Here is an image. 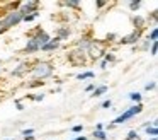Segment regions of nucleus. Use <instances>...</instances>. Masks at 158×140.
Instances as JSON below:
<instances>
[{"mask_svg": "<svg viewBox=\"0 0 158 140\" xmlns=\"http://www.w3.org/2000/svg\"><path fill=\"white\" fill-rule=\"evenodd\" d=\"M29 72H31L34 80H44V79H48L53 75L55 65H53L51 61H36V63L29 68Z\"/></svg>", "mask_w": 158, "mask_h": 140, "instance_id": "f257e3e1", "label": "nucleus"}, {"mask_svg": "<svg viewBox=\"0 0 158 140\" xmlns=\"http://www.w3.org/2000/svg\"><path fill=\"white\" fill-rule=\"evenodd\" d=\"M143 111V104H134V106H131L129 109H126L124 113H121L119 116H117L116 120L112 121V125L116 126V125H123V123H126V121H129L131 118H134L136 115H139V113Z\"/></svg>", "mask_w": 158, "mask_h": 140, "instance_id": "f03ea898", "label": "nucleus"}, {"mask_svg": "<svg viewBox=\"0 0 158 140\" xmlns=\"http://www.w3.org/2000/svg\"><path fill=\"white\" fill-rule=\"evenodd\" d=\"M66 58H68L70 65H73V67H82V65H85L87 61H89L87 53H85V51H82V50H78V48L70 50L68 55H66Z\"/></svg>", "mask_w": 158, "mask_h": 140, "instance_id": "7ed1b4c3", "label": "nucleus"}, {"mask_svg": "<svg viewBox=\"0 0 158 140\" xmlns=\"http://www.w3.org/2000/svg\"><path fill=\"white\" fill-rule=\"evenodd\" d=\"M106 43H100V41H97V39H94V43H92V46L87 50V58L89 60H99V58H102L104 55H106V46H104Z\"/></svg>", "mask_w": 158, "mask_h": 140, "instance_id": "20e7f679", "label": "nucleus"}, {"mask_svg": "<svg viewBox=\"0 0 158 140\" xmlns=\"http://www.w3.org/2000/svg\"><path fill=\"white\" fill-rule=\"evenodd\" d=\"M31 38H34V41L39 44V48H41V46H44V44L48 43L49 39H51V36H49V34L46 33L44 29H41V26H39V27H36V29H34V34H32Z\"/></svg>", "mask_w": 158, "mask_h": 140, "instance_id": "39448f33", "label": "nucleus"}, {"mask_svg": "<svg viewBox=\"0 0 158 140\" xmlns=\"http://www.w3.org/2000/svg\"><path fill=\"white\" fill-rule=\"evenodd\" d=\"M94 39H95V38H92V34H90V33L82 34V36H80V39L75 43V48H78V50H82V51H85V53H87V50L92 46Z\"/></svg>", "mask_w": 158, "mask_h": 140, "instance_id": "423d86ee", "label": "nucleus"}, {"mask_svg": "<svg viewBox=\"0 0 158 140\" xmlns=\"http://www.w3.org/2000/svg\"><path fill=\"white\" fill-rule=\"evenodd\" d=\"M141 33H143V31H133V33L127 34V36H123L119 39V44H136L138 41L141 39Z\"/></svg>", "mask_w": 158, "mask_h": 140, "instance_id": "0eeeda50", "label": "nucleus"}, {"mask_svg": "<svg viewBox=\"0 0 158 140\" xmlns=\"http://www.w3.org/2000/svg\"><path fill=\"white\" fill-rule=\"evenodd\" d=\"M21 10L24 12V16L39 12V2H22L21 3Z\"/></svg>", "mask_w": 158, "mask_h": 140, "instance_id": "6e6552de", "label": "nucleus"}, {"mask_svg": "<svg viewBox=\"0 0 158 140\" xmlns=\"http://www.w3.org/2000/svg\"><path fill=\"white\" fill-rule=\"evenodd\" d=\"M60 43H61V41L58 39V38H51V39L48 41V43L44 44V46H41L39 48V51H56L60 48Z\"/></svg>", "mask_w": 158, "mask_h": 140, "instance_id": "1a4fd4ad", "label": "nucleus"}, {"mask_svg": "<svg viewBox=\"0 0 158 140\" xmlns=\"http://www.w3.org/2000/svg\"><path fill=\"white\" fill-rule=\"evenodd\" d=\"M39 51V44L34 41V38H29L27 43H26L24 46V53L26 55H32V53H38Z\"/></svg>", "mask_w": 158, "mask_h": 140, "instance_id": "9d476101", "label": "nucleus"}, {"mask_svg": "<svg viewBox=\"0 0 158 140\" xmlns=\"http://www.w3.org/2000/svg\"><path fill=\"white\" fill-rule=\"evenodd\" d=\"M131 22H133V26H134V31H143L144 26H146V19L141 17V16H133Z\"/></svg>", "mask_w": 158, "mask_h": 140, "instance_id": "9b49d317", "label": "nucleus"}, {"mask_svg": "<svg viewBox=\"0 0 158 140\" xmlns=\"http://www.w3.org/2000/svg\"><path fill=\"white\" fill-rule=\"evenodd\" d=\"M70 33H72V31H70L68 26H60L58 31H56V38H58L60 41H65V39H68Z\"/></svg>", "mask_w": 158, "mask_h": 140, "instance_id": "f8f14e48", "label": "nucleus"}, {"mask_svg": "<svg viewBox=\"0 0 158 140\" xmlns=\"http://www.w3.org/2000/svg\"><path fill=\"white\" fill-rule=\"evenodd\" d=\"M27 68H29V63H26V61H24V63H21L17 68H14V70H12V75H14V77H21V75L27 70Z\"/></svg>", "mask_w": 158, "mask_h": 140, "instance_id": "ddd939ff", "label": "nucleus"}, {"mask_svg": "<svg viewBox=\"0 0 158 140\" xmlns=\"http://www.w3.org/2000/svg\"><path fill=\"white\" fill-rule=\"evenodd\" d=\"M144 132H146V135H151V138L158 135V128H156V125H153V123L144 126Z\"/></svg>", "mask_w": 158, "mask_h": 140, "instance_id": "4468645a", "label": "nucleus"}, {"mask_svg": "<svg viewBox=\"0 0 158 140\" xmlns=\"http://www.w3.org/2000/svg\"><path fill=\"white\" fill-rule=\"evenodd\" d=\"M107 92V85H99V87H95L92 91V97H100L102 94H106Z\"/></svg>", "mask_w": 158, "mask_h": 140, "instance_id": "2eb2a0df", "label": "nucleus"}, {"mask_svg": "<svg viewBox=\"0 0 158 140\" xmlns=\"http://www.w3.org/2000/svg\"><path fill=\"white\" fill-rule=\"evenodd\" d=\"M60 5L70 7V9H78V7H80V2H77V0H68V2H61Z\"/></svg>", "mask_w": 158, "mask_h": 140, "instance_id": "dca6fc26", "label": "nucleus"}, {"mask_svg": "<svg viewBox=\"0 0 158 140\" xmlns=\"http://www.w3.org/2000/svg\"><path fill=\"white\" fill-rule=\"evenodd\" d=\"M85 79H94V72L89 70V72H83V74L77 75V80H85Z\"/></svg>", "mask_w": 158, "mask_h": 140, "instance_id": "f3484780", "label": "nucleus"}, {"mask_svg": "<svg viewBox=\"0 0 158 140\" xmlns=\"http://www.w3.org/2000/svg\"><path fill=\"white\" fill-rule=\"evenodd\" d=\"M156 36H158V29H156V26H153L151 33L148 34V41H150V43H155V41H156Z\"/></svg>", "mask_w": 158, "mask_h": 140, "instance_id": "a211bd4d", "label": "nucleus"}, {"mask_svg": "<svg viewBox=\"0 0 158 140\" xmlns=\"http://www.w3.org/2000/svg\"><path fill=\"white\" fill-rule=\"evenodd\" d=\"M94 138L95 140H107V135L102 130H95V132H94Z\"/></svg>", "mask_w": 158, "mask_h": 140, "instance_id": "6ab92c4d", "label": "nucleus"}, {"mask_svg": "<svg viewBox=\"0 0 158 140\" xmlns=\"http://www.w3.org/2000/svg\"><path fill=\"white\" fill-rule=\"evenodd\" d=\"M39 14H41V12H34V14H29V16H24L22 22H31V20L38 19V17H39Z\"/></svg>", "mask_w": 158, "mask_h": 140, "instance_id": "aec40b11", "label": "nucleus"}, {"mask_svg": "<svg viewBox=\"0 0 158 140\" xmlns=\"http://www.w3.org/2000/svg\"><path fill=\"white\" fill-rule=\"evenodd\" d=\"M129 99H131V101H134L136 104H139V102H141V94H139V92H131Z\"/></svg>", "mask_w": 158, "mask_h": 140, "instance_id": "412c9836", "label": "nucleus"}, {"mask_svg": "<svg viewBox=\"0 0 158 140\" xmlns=\"http://www.w3.org/2000/svg\"><path fill=\"white\" fill-rule=\"evenodd\" d=\"M126 140H139V137H138V132H136V130H131V132L127 133Z\"/></svg>", "mask_w": 158, "mask_h": 140, "instance_id": "4be33fe9", "label": "nucleus"}, {"mask_svg": "<svg viewBox=\"0 0 158 140\" xmlns=\"http://www.w3.org/2000/svg\"><path fill=\"white\" fill-rule=\"evenodd\" d=\"M39 85H44V80H32V82H27V87H29V89L39 87Z\"/></svg>", "mask_w": 158, "mask_h": 140, "instance_id": "5701e85b", "label": "nucleus"}, {"mask_svg": "<svg viewBox=\"0 0 158 140\" xmlns=\"http://www.w3.org/2000/svg\"><path fill=\"white\" fill-rule=\"evenodd\" d=\"M139 7H141V2H139V0H136V2H129V9L133 10V12H134V10H138Z\"/></svg>", "mask_w": 158, "mask_h": 140, "instance_id": "b1692460", "label": "nucleus"}, {"mask_svg": "<svg viewBox=\"0 0 158 140\" xmlns=\"http://www.w3.org/2000/svg\"><path fill=\"white\" fill-rule=\"evenodd\" d=\"M153 20V24H155V26H156V19H158V10H153V12H151L150 14V16H148V20Z\"/></svg>", "mask_w": 158, "mask_h": 140, "instance_id": "393cba45", "label": "nucleus"}, {"mask_svg": "<svg viewBox=\"0 0 158 140\" xmlns=\"http://www.w3.org/2000/svg\"><path fill=\"white\" fill-rule=\"evenodd\" d=\"M156 51H158V44H156V41H155V43H151V46H150V55H151V56H155Z\"/></svg>", "mask_w": 158, "mask_h": 140, "instance_id": "a878e982", "label": "nucleus"}, {"mask_svg": "<svg viewBox=\"0 0 158 140\" xmlns=\"http://www.w3.org/2000/svg\"><path fill=\"white\" fill-rule=\"evenodd\" d=\"M155 87H156V82H150V84H146V85H144V91H153V89Z\"/></svg>", "mask_w": 158, "mask_h": 140, "instance_id": "bb28decb", "label": "nucleus"}, {"mask_svg": "<svg viewBox=\"0 0 158 140\" xmlns=\"http://www.w3.org/2000/svg\"><path fill=\"white\" fill-rule=\"evenodd\" d=\"M29 99H32V101H43L44 99V94H38V96H27Z\"/></svg>", "mask_w": 158, "mask_h": 140, "instance_id": "cd10ccee", "label": "nucleus"}, {"mask_svg": "<svg viewBox=\"0 0 158 140\" xmlns=\"http://www.w3.org/2000/svg\"><path fill=\"white\" fill-rule=\"evenodd\" d=\"M72 132L73 133H80V132H83V125H75L72 128Z\"/></svg>", "mask_w": 158, "mask_h": 140, "instance_id": "c85d7f7f", "label": "nucleus"}, {"mask_svg": "<svg viewBox=\"0 0 158 140\" xmlns=\"http://www.w3.org/2000/svg\"><path fill=\"white\" fill-rule=\"evenodd\" d=\"M114 39H116V34H114V33H110V34H107V39H106V43H112Z\"/></svg>", "mask_w": 158, "mask_h": 140, "instance_id": "c756f323", "label": "nucleus"}, {"mask_svg": "<svg viewBox=\"0 0 158 140\" xmlns=\"http://www.w3.org/2000/svg\"><path fill=\"white\" fill-rule=\"evenodd\" d=\"M110 106H112V102H110V99H107V101H104V102H102V108H104V109H109Z\"/></svg>", "mask_w": 158, "mask_h": 140, "instance_id": "7c9ffc66", "label": "nucleus"}, {"mask_svg": "<svg viewBox=\"0 0 158 140\" xmlns=\"http://www.w3.org/2000/svg\"><path fill=\"white\" fill-rule=\"evenodd\" d=\"M32 133H34V130H32V128H27V130H22V135H24V137H27V135H32Z\"/></svg>", "mask_w": 158, "mask_h": 140, "instance_id": "2f4dec72", "label": "nucleus"}, {"mask_svg": "<svg viewBox=\"0 0 158 140\" xmlns=\"http://www.w3.org/2000/svg\"><path fill=\"white\" fill-rule=\"evenodd\" d=\"M106 5H107V2H95L97 9H102V7H106Z\"/></svg>", "mask_w": 158, "mask_h": 140, "instance_id": "473e14b6", "label": "nucleus"}, {"mask_svg": "<svg viewBox=\"0 0 158 140\" xmlns=\"http://www.w3.org/2000/svg\"><path fill=\"white\" fill-rule=\"evenodd\" d=\"M94 89H95V85H94V84H89V85L85 87V92H92Z\"/></svg>", "mask_w": 158, "mask_h": 140, "instance_id": "72a5a7b5", "label": "nucleus"}, {"mask_svg": "<svg viewBox=\"0 0 158 140\" xmlns=\"http://www.w3.org/2000/svg\"><path fill=\"white\" fill-rule=\"evenodd\" d=\"M15 106H17V109H19V111H22V109H24V104H22L21 101H15Z\"/></svg>", "mask_w": 158, "mask_h": 140, "instance_id": "f704fd0d", "label": "nucleus"}, {"mask_svg": "<svg viewBox=\"0 0 158 140\" xmlns=\"http://www.w3.org/2000/svg\"><path fill=\"white\" fill-rule=\"evenodd\" d=\"M107 65H109V63H107L106 60H102V61H100V68H102V70H106V68H107Z\"/></svg>", "mask_w": 158, "mask_h": 140, "instance_id": "c9c22d12", "label": "nucleus"}, {"mask_svg": "<svg viewBox=\"0 0 158 140\" xmlns=\"http://www.w3.org/2000/svg\"><path fill=\"white\" fill-rule=\"evenodd\" d=\"M102 128H104L102 123H97V125H95V130H102Z\"/></svg>", "mask_w": 158, "mask_h": 140, "instance_id": "e433bc0d", "label": "nucleus"}, {"mask_svg": "<svg viewBox=\"0 0 158 140\" xmlns=\"http://www.w3.org/2000/svg\"><path fill=\"white\" fill-rule=\"evenodd\" d=\"M73 140H87V137L85 135H80V137H77V138H73Z\"/></svg>", "mask_w": 158, "mask_h": 140, "instance_id": "4c0bfd02", "label": "nucleus"}, {"mask_svg": "<svg viewBox=\"0 0 158 140\" xmlns=\"http://www.w3.org/2000/svg\"><path fill=\"white\" fill-rule=\"evenodd\" d=\"M24 140H34V135H27V137H24Z\"/></svg>", "mask_w": 158, "mask_h": 140, "instance_id": "58836bf2", "label": "nucleus"}, {"mask_svg": "<svg viewBox=\"0 0 158 140\" xmlns=\"http://www.w3.org/2000/svg\"><path fill=\"white\" fill-rule=\"evenodd\" d=\"M148 140H156V137H153V138H148Z\"/></svg>", "mask_w": 158, "mask_h": 140, "instance_id": "ea45409f", "label": "nucleus"}, {"mask_svg": "<svg viewBox=\"0 0 158 140\" xmlns=\"http://www.w3.org/2000/svg\"><path fill=\"white\" fill-rule=\"evenodd\" d=\"M7 140H15V138H7Z\"/></svg>", "mask_w": 158, "mask_h": 140, "instance_id": "a19ab883", "label": "nucleus"}]
</instances>
